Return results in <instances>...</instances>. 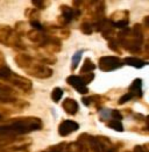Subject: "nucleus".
<instances>
[{"label": "nucleus", "instance_id": "obj_21", "mask_svg": "<svg viewBox=\"0 0 149 152\" xmlns=\"http://www.w3.org/2000/svg\"><path fill=\"white\" fill-rule=\"evenodd\" d=\"M65 152H83V149L78 142H71V143H66Z\"/></svg>", "mask_w": 149, "mask_h": 152}, {"label": "nucleus", "instance_id": "obj_36", "mask_svg": "<svg viewBox=\"0 0 149 152\" xmlns=\"http://www.w3.org/2000/svg\"><path fill=\"white\" fill-rule=\"evenodd\" d=\"M5 117H6V115H4L0 113V122H4V121H5Z\"/></svg>", "mask_w": 149, "mask_h": 152}, {"label": "nucleus", "instance_id": "obj_6", "mask_svg": "<svg viewBox=\"0 0 149 152\" xmlns=\"http://www.w3.org/2000/svg\"><path fill=\"white\" fill-rule=\"evenodd\" d=\"M124 61L118 56H103L99 58L98 66L103 72H111L122 67Z\"/></svg>", "mask_w": 149, "mask_h": 152}, {"label": "nucleus", "instance_id": "obj_1", "mask_svg": "<svg viewBox=\"0 0 149 152\" xmlns=\"http://www.w3.org/2000/svg\"><path fill=\"white\" fill-rule=\"evenodd\" d=\"M43 127V122L36 116H21L10 118L8 121H4L0 124V136L6 137H18L26 134L41 130Z\"/></svg>", "mask_w": 149, "mask_h": 152}, {"label": "nucleus", "instance_id": "obj_26", "mask_svg": "<svg viewBox=\"0 0 149 152\" xmlns=\"http://www.w3.org/2000/svg\"><path fill=\"white\" fill-rule=\"evenodd\" d=\"M107 127L112 128V129H114V130H117V131H120V132L124 131V126H122L121 121H114V120H111V121L107 122Z\"/></svg>", "mask_w": 149, "mask_h": 152}, {"label": "nucleus", "instance_id": "obj_35", "mask_svg": "<svg viewBox=\"0 0 149 152\" xmlns=\"http://www.w3.org/2000/svg\"><path fill=\"white\" fill-rule=\"evenodd\" d=\"M108 152H119V150H118V146H115V145H114V146H113V149H112V150H110Z\"/></svg>", "mask_w": 149, "mask_h": 152}, {"label": "nucleus", "instance_id": "obj_23", "mask_svg": "<svg viewBox=\"0 0 149 152\" xmlns=\"http://www.w3.org/2000/svg\"><path fill=\"white\" fill-rule=\"evenodd\" d=\"M26 16L29 19V21L33 20H40V12L35 8H27L26 10Z\"/></svg>", "mask_w": 149, "mask_h": 152}, {"label": "nucleus", "instance_id": "obj_33", "mask_svg": "<svg viewBox=\"0 0 149 152\" xmlns=\"http://www.w3.org/2000/svg\"><path fill=\"white\" fill-rule=\"evenodd\" d=\"M133 152H147V150H146V145H145V146H142V145H136V146L134 148Z\"/></svg>", "mask_w": 149, "mask_h": 152}, {"label": "nucleus", "instance_id": "obj_4", "mask_svg": "<svg viewBox=\"0 0 149 152\" xmlns=\"http://www.w3.org/2000/svg\"><path fill=\"white\" fill-rule=\"evenodd\" d=\"M0 81L7 83L22 92H29L33 88V83L30 79L13 72L6 64L1 63H0Z\"/></svg>", "mask_w": 149, "mask_h": 152}, {"label": "nucleus", "instance_id": "obj_3", "mask_svg": "<svg viewBox=\"0 0 149 152\" xmlns=\"http://www.w3.org/2000/svg\"><path fill=\"white\" fill-rule=\"evenodd\" d=\"M14 62L18 65V67H20L21 70L25 71L27 76L34 77L37 79H48L54 73L52 69L37 62L33 56L26 55L22 52L15 55Z\"/></svg>", "mask_w": 149, "mask_h": 152}, {"label": "nucleus", "instance_id": "obj_22", "mask_svg": "<svg viewBox=\"0 0 149 152\" xmlns=\"http://www.w3.org/2000/svg\"><path fill=\"white\" fill-rule=\"evenodd\" d=\"M65 145H66V143L63 142V143H60L57 145H51L42 152H65Z\"/></svg>", "mask_w": 149, "mask_h": 152}, {"label": "nucleus", "instance_id": "obj_34", "mask_svg": "<svg viewBox=\"0 0 149 152\" xmlns=\"http://www.w3.org/2000/svg\"><path fill=\"white\" fill-rule=\"evenodd\" d=\"M4 62H5V55L0 51V63L1 64H4Z\"/></svg>", "mask_w": 149, "mask_h": 152}, {"label": "nucleus", "instance_id": "obj_28", "mask_svg": "<svg viewBox=\"0 0 149 152\" xmlns=\"http://www.w3.org/2000/svg\"><path fill=\"white\" fill-rule=\"evenodd\" d=\"M99 120L101 122H108L111 120V109H101L99 112Z\"/></svg>", "mask_w": 149, "mask_h": 152}, {"label": "nucleus", "instance_id": "obj_37", "mask_svg": "<svg viewBox=\"0 0 149 152\" xmlns=\"http://www.w3.org/2000/svg\"><path fill=\"white\" fill-rule=\"evenodd\" d=\"M125 152H129V151H125Z\"/></svg>", "mask_w": 149, "mask_h": 152}, {"label": "nucleus", "instance_id": "obj_19", "mask_svg": "<svg viewBox=\"0 0 149 152\" xmlns=\"http://www.w3.org/2000/svg\"><path fill=\"white\" fill-rule=\"evenodd\" d=\"M96 69V65L90 59V58H85L84 64L80 69V75H85V73H92V71H94Z\"/></svg>", "mask_w": 149, "mask_h": 152}, {"label": "nucleus", "instance_id": "obj_11", "mask_svg": "<svg viewBox=\"0 0 149 152\" xmlns=\"http://www.w3.org/2000/svg\"><path fill=\"white\" fill-rule=\"evenodd\" d=\"M44 33H47L48 35L52 36V37H56L58 39H66V38L70 36V30L65 27L62 26H56V25H48L44 26V29H43Z\"/></svg>", "mask_w": 149, "mask_h": 152}, {"label": "nucleus", "instance_id": "obj_27", "mask_svg": "<svg viewBox=\"0 0 149 152\" xmlns=\"http://www.w3.org/2000/svg\"><path fill=\"white\" fill-rule=\"evenodd\" d=\"M33 4V6L35 7V10H44L47 6H49V1H44V0H32L30 1Z\"/></svg>", "mask_w": 149, "mask_h": 152}, {"label": "nucleus", "instance_id": "obj_20", "mask_svg": "<svg viewBox=\"0 0 149 152\" xmlns=\"http://www.w3.org/2000/svg\"><path fill=\"white\" fill-rule=\"evenodd\" d=\"M80 31L85 35H91L93 33V22L92 21H83L80 25Z\"/></svg>", "mask_w": 149, "mask_h": 152}, {"label": "nucleus", "instance_id": "obj_5", "mask_svg": "<svg viewBox=\"0 0 149 152\" xmlns=\"http://www.w3.org/2000/svg\"><path fill=\"white\" fill-rule=\"evenodd\" d=\"M0 44L19 51H25L27 49L22 37L8 25H0Z\"/></svg>", "mask_w": 149, "mask_h": 152}, {"label": "nucleus", "instance_id": "obj_24", "mask_svg": "<svg viewBox=\"0 0 149 152\" xmlns=\"http://www.w3.org/2000/svg\"><path fill=\"white\" fill-rule=\"evenodd\" d=\"M83 52H84V50H79V51H77L74 56H72V62H71V70H72V71H74V70L77 69L78 64H79L80 59H82Z\"/></svg>", "mask_w": 149, "mask_h": 152}, {"label": "nucleus", "instance_id": "obj_7", "mask_svg": "<svg viewBox=\"0 0 149 152\" xmlns=\"http://www.w3.org/2000/svg\"><path fill=\"white\" fill-rule=\"evenodd\" d=\"M60 11H61V14H60L57 20H58V23H60L58 26H62V27L69 25L74 19L79 18L80 14H82V11L72 8V7L66 6V5H62L60 7Z\"/></svg>", "mask_w": 149, "mask_h": 152}, {"label": "nucleus", "instance_id": "obj_31", "mask_svg": "<svg viewBox=\"0 0 149 152\" xmlns=\"http://www.w3.org/2000/svg\"><path fill=\"white\" fill-rule=\"evenodd\" d=\"M79 77L82 78V80H83V83H84L85 85H89V84L94 79V73H85L84 76L80 75Z\"/></svg>", "mask_w": 149, "mask_h": 152}, {"label": "nucleus", "instance_id": "obj_10", "mask_svg": "<svg viewBox=\"0 0 149 152\" xmlns=\"http://www.w3.org/2000/svg\"><path fill=\"white\" fill-rule=\"evenodd\" d=\"M108 20L115 29L117 28L124 29L129 23V12L128 11H117L112 14Z\"/></svg>", "mask_w": 149, "mask_h": 152}, {"label": "nucleus", "instance_id": "obj_15", "mask_svg": "<svg viewBox=\"0 0 149 152\" xmlns=\"http://www.w3.org/2000/svg\"><path fill=\"white\" fill-rule=\"evenodd\" d=\"M62 108L65 110V113L69 115H76V113L79 109V104L78 102L71 99V98H66L62 103Z\"/></svg>", "mask_w": 149, "mask_h": 152}, {"label": "nucleus", "instance_id": "obj_2", "mask_svg": "<svg viewBox=\"0 0 149 152\" xmlns=\"http://www.w3.org/2000/svg\"><path fill=\"white\" fill-rule=\"evenodd\" d=\"M117 42L120 48L129 51L131 53H140L142 51L143 42H145V30L140 23H135L133 28L126 27L119 30L115 35Z\"/></svg>", "mask_w": 149, "mask_h": 152}, {"label": "nucleus", "instance_id": "obj_8", "mask_svg": "<svg viewBox=\"0 0 149 152\" xmlns=\"http://www.w3.org/2000/svg\"><path fill=\"white\" fill-rule=\"evenodd\" d=\"M19 100V92L16 89L0 83V103H12Z\"/></svg>", "mask_w": 149, "mask_h": 152}, {"label": "nucleus", "instance_id": "obj_14", "mask_svg": "<svg viewBox=\"0 0 149 152\" xmlns=\"http://www.w3.org/2000/svg\"><path fill=\"white\" fill-rule=\"evenodd\" d=\"M26 140H21L20 137H6V136H0V151L7 150L12 146H15Z\"/></svg>", "mask_w": 149, "mask_h": 152}, {"label": "nucleus", "instance_id": "obj_30", "mask_svg": "<svg viewBox=\"0 0 149 152\" xmlns=\"http://www.w3.org/2000/svg\"><path fill=\"white\" fill-rule=\"evenodd\" d=\"M111 120H114V121H121V120H122L121 112H119L118 109H111ZM111 120H110V121H111Z\"/></svg>", "mask_w": 149, "mask_h": 152}, {"label": "nucleus", "instance_id": "obj_29", "mask_svg": "<svg viewBox=\"0 0 149 152\" xmlns=\"http://www.w3.org/2000/svg\"><path fill=\"white\" fill-rule=\"evenodd\" d=\"M108 48H110L111 50L115 51L117 53H122V50H121V48H120L119 43L117 42V39H115V37L112 38L111 41H108Z\"/></svg>", "mask_w": 149, "mask_h": 152}, {"label": "nucleus", "instance_id": "obj_13", "mask_svg": "<svg viewBox=\"0 0 149 152\" xmlns=\"http://www.w3.org/2000/svg\"><path fill=\"white\" fill-rule=\"evenodd\" d=\"M66 83L72 87L74 88L79 94H83V95H85L89 93V88H87V86L83 83V80H82V78L79 76H74V75H71V76H69L66 78Z\"/></svg>", "mask_w": 149, "mask_h": 152}, {"label": "nucleus", "instance_id": "obj_25", "mask_svg": "<svg viewBox=\"0 0 149 152\" xmlns=\"http://www.w3.org/2000/svg\"><path fill=\"white\" fill-rule=\"evenodd\" d=\"M50 96H51V100L54 102H58L63 96V89L60 88V87H55V88L52 89Z\"/></svg>", "mask_w": 149, "mask_h": 152}, {"label": "nucleus", "instance_id": "obj_18", "mask_svg": "<svg viewBox=\"0 0 149 152\" xmlns=\"http://www.w3.org/2000/svg\"><path fill=\"white\" fill-rule=\"evenodd\" d=\"M124 64L126 65H129L132 67H135V69H142L147 65V62L143 61L142 58H139V57H126L124 59Z\"/></svg>", "mask_w": 149, "mask_h": 152}, {"label": "nucleus", "instance_id": "obj_32", "mask_svg": "<svg viewBox=\"0 0 149 152\" xmlns=\"http://www.w3.org/2000/svg\"><path fill=\"white\" fill-rule=\"evenodd\" d=\"M132 99H134V96L132 95V93H126V94H124L120 99H119V104H122V103H126V102H128L129 100H132Z\"/></svg>", "mask_w": 149, "mask_h": 152}, {"label": "nucleus", "instance_id": "obj_12", "mask_svg": "<svg viewBox=\"0 0 149 152\" xmlns=\"http://www.w3.org/2000/svg\"><path fill=\"white\" fill-rule=\"evenodd\" d=\"M79 129V124L74 120H63L58 126V135L62 137H66L70 134L77 131Z\"/></svg>", "mask_w": 149, "mask_h": 152}, {"label": "nucleus", "instance_id": "obj_9", "mask_svg": "<svg viewBox=\"0 0 149 152\" xmlns=\"http://www.w3.org/2000/svg\"><path fill=\"white\" fill-rule=\"evenodd\" d=\"M77 142L80 144L83 152H101L94 136H91L89 134H82L78 137Z\"/></svg>", "mask_w": 149, "mask_h": 152}, {"label": "nucleus", "instance_id": "obj_17", "mask_svg": "<svg viewBox=\"0 0 149 152\" xmlns=\"http://www.w3.org/2000/svg\"><path fill=\"white\" fill-rule=\"evenodd\" d=\"M94 137L97 140V143L99 145V149L101 152H108L113 149L114 145L108 137H106V136H94Z\"/></svg>", "mask_w": 149, "mask_h": 152}, {"label": "nucleus", "instance_id": "obj_16", "mask_svg": "<svg viewBox=\"0 0 149 152\" xmlns=\"http://www.w3.org/2000/svg\"><path fill=\"white\" fill-rule=\"evenodd\" d=\"M129 93H132V95L134 98H142L143 92H142V79L136 78L133 80V83L129 86Z\"/></svg>", "mask_w": 149, "mask_h": 152}]
</instances>
